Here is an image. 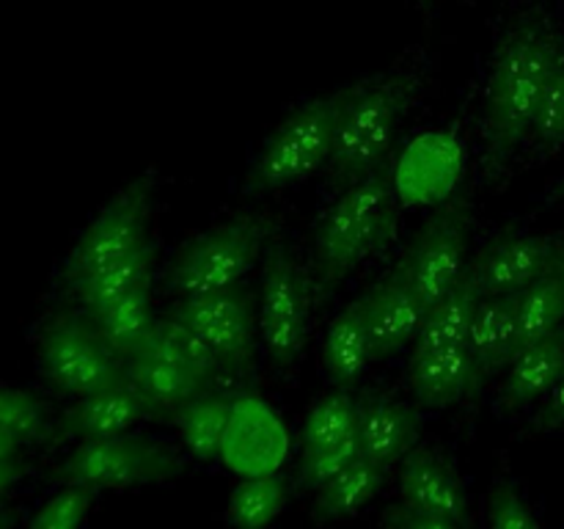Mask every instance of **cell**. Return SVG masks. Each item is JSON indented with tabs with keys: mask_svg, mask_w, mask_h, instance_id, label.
<instances>
[{
	"mask_svg": "<svg viewBox=\"0 0 564 529\" xmlns=\"http://www.w3.org/2000/svg\"><path fill=\"white\" fill-rule=\"evenodd\" d=\"M562 69L564 28L543 11H529L499 33L479 105L485 176H499L527 154L534 121Z\"/></svg>",
	"mask_w": 564,
	"mask_h": 529,
	"instance_id": "cell-1",
	"label": "cell"
},
{
	"mask_svg": "<svg viewBox=\"0 0 564 529\" xmlns=\"http://www.w3.org/2000/svg\"><path fill=\"white\" fill-rule=\"evenodd\" d=\"M427 86V64L413 55L405 64L350 83L334 152L325 165V193H339L378 165L389 163L402 121Z\"/></svg>",
	"mask_w": 564,
	"mask_h": 529,
	"instance_id": "cell-2",
	"label": "cell"
},
{
	"mask_svg": "<svg viewBox=\"0 0 564 529\" xmlns=\"http://www.w3.org/2000/svg\"><path fill=\"white\" fill-rule=\"evenodd\" d=\"M397 229V196L391 163L336 193L314 231L312 279L317 298L345 284L369 257L389 242Z\"/></svg>",
	"mask_w": 564,
	"mask_h": 529,
	"instance_id": "cell-3",
	"label": "cell"
},
{
	"mask_svg": "<svg viewBox=\"0 0 564 529\" xmlns=\"http://www.w3.org/2000/svg\"><path fill=\"white\" fill-rule=\"evenodd\" d=\"M124 378L165 419L196 397L224 389L229 373L185 323L165 314L154 320L141 347L124 358Z\"/></svg>",
	"mask_w": 564,
	"mask_h": 529,
	"instance_id": "cell-4",
	"label": "cell"
},
{
	"mask_svg": "<svg viewBox=\"0 0 564 529\" xmlns=\"http://www.w3.org/2000/svg\"><path fill=\"white\" fill-rule=\"evenodd\" d=\"M347 94L350 86H341L297 105L259 149L242 182V191L248 196H268V193L290 191L312 180L314 174H323L334 152Z\"/></svg>",
	"mask_w": 564,
	"mask_h": 529,
	"instance_id": "cell-5",
	"label": "cell"
},
{
	"mask_svg": "<svg viewBox=\"0 0 564 529\" xmlns=\"http://www.w3.org/2000/svg\"><path fill=\"white\" fill-rule=\"evenodd\" d=\"M273 240L270 218L253 213L235 215L209 226L180 248L169 264L165 287L174 301L202 298L246 284Z\"/></svg>",
	"mask_w": 564,
	"mask_h": 529,
	"instance_id": "cell-6",
	"label": "cell"
},
{
	"mask_svg": "<svg viewBox=\"0 0 564 529\" xmlns=\"http://www.w3.org/2000/svg\"><path fill=\"white\" fill-rule=\"evenodd\" d=\"M314 279L284 240H270L262 257L259 290V342L275 375H292L312 331Z\"/></svg>",
	"mask_w": 564,
	"mask_h": 529,
	"instance_id": "cell-7",
	"label": "cell"
},
{
	"mask_svg": "<svg viewBox=\"0 0 564 529\" xmlns=\"http://www.w3.org/2000/svg\"><path fill=\"white\" fill-rule=\"evenodd\" d=\"M36 364L50 389L72 400L124 378V361L110 350L80 309L47 314L39 323Z\"/></svg>",
	"mask_w": 564,
	"mask_h": 529,
	"instance_id": "cell-8",
	"label": "cell"
},
{
	"mask_svg": "<svg viewBox=\"0 0 564 529\" xmlns=\"http://www.w3.org/2000/svg\"><path fill=\"white\" fill-rule=\"evenodd\" d=\"M185 461L187 455H182L180 446L165 444L163 439L124 433L77 441L58 466V477L91 490H127L180 477Z\"/></svg>",
	"mask_w": 564,
	"mask_h": 529,
	"instance_id": "cell-9",
	"label": "cell"
},
{
	"mask_svg": "<svg viewBox=\"0 0 564 529\" xmlns=\"http://www.w3.org/2000/svg\"><path fill=\"white\" fill-rule=\"evenodd\" d=\"M154 185H158L154 171H147L138 180L127 182L94 215L91 224L80 231L69 257L61 264L64 287L88 279L152 242L149 240V220H152L154 207Z\"/></svg>",
	"mask_w": 564,
	"mask_h": 529,
	"instance_id": "cell-10",
	"label": "cell"
},
{
	"mask_svg": "<svg viewBox=\"0 0 564 529\" xmlns=\"http://www.w3.org/2000/svg\"><path fill=\"white\" fill-rule=\"evenodd\" d=\"M215 353L229 378H248L259 358V314L248 284L174 301L171 312Z\"/></svg>",
	"mask_w": 564,
	"mask_h": 529,
	"instance_id": "cell-11",
	"label": "cell"
},
{
	"mask_svg": "<svg viewBox=\"0 0 564 529\" xmlns=\"http://www.w3.org/2000/svg\"><path fill=\"white\" fill-rule=\"evenodd\" d=\"M361 455L358 444V395L330 386L308 408L301 433V479L317 490L336 472Z\"/></svg>",
	"mask_w": 564,
	"mask_h": 529,
	"instance_id": "cell-12",
	"label": "cell"
},
{
	"mask_svg": "<svg viewBox=\"0 0 564 529\" xmlns=\"http://www.w3.org/2000/svg\"><path fill=\"white\" fill-rule=\"evenodd\" d=\"M564 259V235L510 231L479 248L468 264L482 295L518 298Z\"/></svg>",
	"mask_w": 564,
	"mask_h": 529,
	"instance_id": "cell-13",
	"label": "cell"
},
{
	"mask_svg": "<svg viewBox=\"0 0 564 529\" xmlns=\"http://www.w3.org/2000/svg\"><path fill=\"white\" fill-rule=\"evenodd\" d=\"M391 474H394L397 505L446 518V521L468 529L471 499H468L466 479L460 477L457 466L444 452L427 444L413 446Z\"/></svg>",
	"mask_w": 564,
	"mask_h": 529,
	"instance_id": "cell-14",
	"label": "cell"
},
{
	"mask_svg": "<svg viewBox=\"0 0 564 529\" xmlns=\"http://www.w3.org/2000/svg\"><path fill=\"white\" fill-rule=\"evenodd\" d=\"M405 268L419 301L438 303L468 273V209H444L424 226L422 235L405 253Z\"/></svg>",
	"mask_w": 564,
	"mask_h": 529,
	"instance_id": "cell-15",
	"label": "cell"
},
{
	"mask_svg": "<svg viewBox=\"0 0 564 529\" xmlns=\"http://www.w3.org/2000/svg\"><path fill=\"white\" fill-rule=\"evenodd\" d=\"M488 386L482 367L466 345L413 350L408 389L424 411H446L471 402Z\"/></svg>",
	"mask_w": 564,
	"mask_h": 529,
	"instance_id": "cell-16",
	"label": "cell"
},
{
	"mask_svg": "<svg viewBox=\"0 0 564 529\" xmlns=\"http://www.w3.org/2000/svg\"><path fill=\"white\" fill-rule=\"evenodd\" d=\"M358 444L364 461L391 474L422 444V408L389 391L358 395Z\"/></svg>",
	"mask_w": 564,
	"mask_h": 529,
	"instance_id": "cell-17",
	"label": "cell"
},
{
	"mask_svg": "<svg viewBox=\"0 0 564 529\" xmlns=\"http://www.w3.org/2000/svg\"><path fill=\"white\" fill-rule=\"evenodd\" d=\"M364 298H367V323L375 358L400 356L402 350L413 347L427 306L419 301L416 290H413L405 259H400L397 268Z\"/></svg>",
	"mask_w": 564,
	"mask_h": 529,
	"instance_id": "cell-18",
	"label": "cell"
},
{
	"mask_svg": "<svg viewBox=\"0 0 564 529\" xmlns=\"http://www.w3.org/2000/svg\"><path fill=\"white\" fill-rule=\"evenodd\" d=\"M154 419H160V413L149 406L147 397L130 380L121 378L72 402L69 411L58 419V433L77 441L113 439V435L135 433V428Z\"/></svg>",
	"mask_w": 564,
	"mask_h": 529,
	"instance_id": "cell-19",
	"label": "cell"
},
{
	"mask_svg": "<svg viewBox=\"0 0 564 529\" xmlns=\"http://www.w3.org/2000/svg\"><path fill=\"white\" fill-rule=\"evenodd\" d=\"M564 378V328L529 342L496 378V406L505 413L532 411Z\"/></svg>",
	"mask_w": 564,
	"mask_h": 529,
	"instance_id": "cell-20",
	"label": "cell"
},
{
	"mask_svg": "<svg viewBox=\"0 0 564 529\" xmlns=\"http://www.w3.org/2000/svg\"><path fill=\"white\" fill-rule=\"evenodd\" d=\"M375 347L367 323V298H352L334 320L323 339V373L336 389L356 391L372 367Z\"/></svg>",
	"mask_w": 564,
	"mask_h": 529,
	"instance_id": "cell-21",
	"label": "cell"
},
{
	"mask_svg": "<svg viewBox=\"0 0 564 529\" xmlns=\"http://www.w3.org/2000/svg\"><path fill=\"white\" fill-rule=\"evenodd\" d=\"M466 347L474 353L479 367H482L485 378H499L507 364L512 361V356L521 350L516 298H479L471 328H468L466 336Z\"/></svg>",
	"mask_w": 564,
	"mask_h": 529,
	"instance_id": "cell-22",
	"label": "cell"
},
{
	"mask_svg": "<svg viewBox=\"0 0 564 529\" xmlns=\"http://www.w3.org/2000/svg\"><path fill=\"white\" fill-rule=\"evenodd\" d=\"M235 397L226 389H213L182 406L171 417L174 419L176 439H180V450L191 461L213 463L224 452L226 433H229V424L235 419Z\"/></svg>",
	"mask_w": 564,
	"mask_h": 529,
	"instance_id": "cell-23",
	"label": "cell"
},
{
	"mask_svg": "<svg viewBox=\"0 0 564 529\" xmlns=\"http://www.w3.org/2000/svg\"><path fill=\"white\" fill-rule=\"evenodd\" d=\"M386 479H389V472L358 455L356 461L347 463L341 472H336L328 483L314 490L312 516L323 523L358 516L378 499Z\"/></svg>",
	"mask_w": 564,
	"mask_h": 529,
	"instance_id": "cell-24",
	"label": "cell"
},
{
	"mask_svg": "<svg viewBox=\"0 0 564 529\" xmlns=\"http://www.w3.org/2000/svg\"><path fill=\"white\" fill-rule=\"evenodd\" d=\"M83 314H88V320L99 331V336L124 361V358H130L141 347V342L147 339L149 331L154 328V320H158V314H154L152 279L132 287L130 292L110 301L108 306Z\"/></svg>",
	"mask_w": 564,
	"mask_h": 529,
	"instance_id": "cell-25",
	"label": "cell"
},
{
	"mask_svg": "<svg viewBox=\"0 0 564 529\" xmlns=\"http://www.w3.org/2000/svg\"><path fill=\"white\" fill-rule=\"evenodd\" d=\"M479 298H482V292L474 284L471 273H466L438 303H433V306L427 309L422 331H419L411 353L433 350V347L466 345V336L468 328H471Z\"/></svg>",
	"mask_w": 564,
	"mask_h": 529,
	"instance_id": "cell-26",
	"label": "cell"
},
{
	"mask_svg": "<svg viewBox=\"0 0 564 529\" xmlns=\"http://www.w3.org/2000/svg\"><path fill=\"white\" fill-rule=\"evenodd\" d=\"M152 264L154 242H149V246H143L141 251L132 253V257L121 259V262L110 264V268L99 270V273L88 276V279L75 281V284L64 287V290L80 312H97V309L108 306L110 301H116V298H121L124 292H130L132 287L152 279Z\"/></svg>",
	"mask_w": 564,
	"mask_h": 529,
	"instance_id": "cell-27",
	"label": "cell"
},
{
	"mask_svg": "<svg viewBox=\"0 0 564 529\" xmlns=\"http://www.w3.org/2000/svg\"><path fill=\"white\" fill-rule=\"evenodd\" d=\"M290 501V483L279 474H251L235 485L226 505L231 529H268Z\"/></svg>",
	"mask_w": 564,
	"mask_h": 529,
	"instance_id": "cell-28",
	"label": "cell"
},
{
	"mask_svg": "<svg viewBox=\"0 0 564 529\" xmlns=\"http://www.w3.org/2000/svg\"><path fill=\"white\" fill-rule=\"evenodd\" d=\"M521 347L564 328V259L516 298Z\"/></svg>",
	"mask_w": 564,
	"mask_h": 529,
	"instance_id": "cell-29",
	"label": "cell"
},
{
	"mask_svg": "<svg viewBox=\"0 0 564 529\" xmlns=\"http://www.w3.org/2000/svg\"><path fill=\"white\" fill-rule=\"evenodd\" d=\"M0 430L22 446H31L58 433V419L33 391L0 384Z\"/></svg>",
	"mask_w": 564,
	"mask_h": 529,
	"instance_id": "cell-30",
	"label": "cell"
},
{
	"mask_svg": "<svg viewBox=\"0 0 564 529\" xmlns=\"http://www.w3.org/2000/svg\"><path fill=\"white\" fill-rule=\"evenodd\" d=\"M97 490L64 483L47 496L31 516L25 529H86Z\"/></svg>",
	"mask_w": 564,
	"mask_h": 529,
	"instance_id": "cell-31",
	"label": "cell"
},
{
	"mask_svg": "<svg viewBox=\"0 0 564 529\" xmlns=\"http://www.w3.org/2000/svg\"><path fill=\"white\" fill-rule=\"evenodd\" d=\"M564 149V69L556 75L543 108H540L538 121H534L532 138L523 158L545 160Z\"/></svg>",
	"mask_w": 564,
	"mask_h": 529,
	"instance_id": "cell-32",
	"label": "cell"
},
{
	"mask_svg": "<svg viewBox=\"0 0 564 529\" xmlns=\"http://www.w3.org/2000/svg\"><path fill=\"white\" fill-rule=\"evenodd\" d=\"M488 529H545L532 501L510 479H496L488 496Z\"/></svg>",
	"mask_w": 564,
	"mask_h": 529,
	"instance_id": "cell-33",
	"label": "cell"
},
{
	"mask_svg": "<svg viewBox=\"0 0 564 529\" xmlns=\"http://www.w3.org/2000/svg\"><path fill=\"white\" fill-rule=\"evenodd\" d=\"M532 424L545 433L564 430V378L532 408Z\"/></svg>",
	"mask_w": 564,
	"mask_h": 529,
	"instance_id": "cell-34",
	"label": "cell"
},
{
	"mask_svg": "<svg viewBox=\"0 0 564 529\" xmlns=\"http://www.w3.org/2000/svg\"><path fill=\"white\" fill-rule=\"evenodd\" d=\"M386 529H463V527L446 521V518H435V516H427V512H416L397 505L386 512Z\"/></svg>",
	"mask_w": 564,
	"mask_h": 529,
	"instance_id": "cell-35",
	"label": "cell"
},
{
	"mask_svg": "<svg viewBox=\"0 0 564 529\" xmlns=\"http://www.w3.org/2000/svg\"><path fill=\"white\" fill-rule=\"evenodd\" d=\"M22 477H25V457H22V452L0 455V501L22 483Z\"/></svg>",
	"mask_w": 564,
	"mask_h": 529,
	"instance_id": "cell-36",
	"label": "cell"
},
{
	"mask_svg": "<svg viewBox=\"0 0 564 529\" xmlns=\"http://www.w3.org/2000/svg\"><path fill=\"white\" fill-rule=\"evenodd\" d=\"M14 452H22V444L17 439H11L9 433L0 430V455H14Z\"/></svg>",
	"mask_w": 564,
	"mask_h": 529,
	"instance_id": "cell-37",
	"label": "cell"
},
{
	"mask_svg": "<svg viewBox=\"0 0 564 529\" xmlns=\"http://www.w3.org/2000/svg\"><path fill=\"white\" fill-rule=\"evenodd\" d=\"M0 529H14V518L6 510H0Z\"/></svg>",
	"mask_w": 564,
	"mask_h": 529,
	"instance_id": "cell-38",
	"label": "cell"
}]
</instances>
